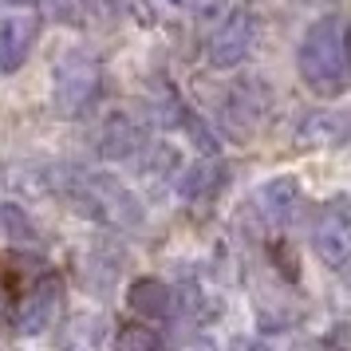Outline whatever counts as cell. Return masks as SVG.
I'll list each match as a JSON object with an SVG mask.
<instances>
[{
  "label": "cell",
  "mask_w": 351,
  "mask_h": 351,
  "mask_svg": "<svg viewBox=\"0 0 351 351\" xmlns=\"http://www.w3.org/2000/svg\"><path fill=\"white\" fill-rule=\"evenodd\" d=\"M296 71L316 95H343L351 87V64L339 16H319L316 24H308L296 48Z\"/></svg>",
  "instance_id": "obj_1"
},
{
  "label": "cell",
  "mask_w": 351,
  "mask_h": 351,
  "mask_svg": "<svg viewBox=\"0 0 351 351\" xmlns=\"http://www.w3.org/2000/svg\"><path fill=\"white\" fill-rule=\"evenodd\" d=\"M71 206L87 213L99 225H114V229H138L143 225V202L111 174H75L71 182L60 186Z\"/></svg>",
  "instance_id": "obj_2"
},
{
  "label": "cell",
  "mask_w": 351,
  "mask_h": 351,
  "mask_svg": "<svg viewBox=\"0 0 351 351\" xmlns=\"http://www.w3.org/2000/svg\"><path fill=\"white\" fill-rule=\"evenodd\" d=\"M95 91H99V60L87 48L64 51L56 60V71H51V107L64 119H75L91 107Z\"/></svg>",
  "instance_id": "obj_3"
},
{
  "label": "cell",
  "mask_w": 351,
  "mask_h": 351,
  "mask_svg": "<svg viewBox=\"0 0 351 351\" xmlns=\"http://www.w3.org/2000/svg\"><path fill=\"white\" fill-rule=\"evenodd\" d=\"M312 249L328 269H348L351 265V197L335 193L312 217Z\"/></svg>",
  "instance_id": "obj_4"
},
{
  "label": "cell",
  "mask_w": 351,
  "mask_h": 351,
  "mask_svg": "<svg viewBox=\"0 0 351 351\" xmlns=\"http://www.w3.org/2000/svg\"><path fill=\"white\" fill-rule=\"evenodd\" d=\"M253 40H256V16L249 8H233V12L217 24V32L209 36V44H206L209 67H217V71L241 67L249 60V51H253Z\"/></svg>",
  "instance_id": "obj_5"
},
{
  "label": "cell",
  "mask_w": 351,
  "mask_h": 351,
  "mask_svg": "<svg viewBox=\"0 0 351 351\" xmlns=\"http://www.w3.org/2000/svg\"><path fill=\"white\" fill-rule=\"evenodd\" d=\"M269 99L272 91L265 87V80H241L229 87V95L221 103V123L225 130L245 143L249 134H256V127L265 123V114H269Z\"/></svg>",
  "instance_id": "obj_6"
},
{
  "label": "cell",
  "mask_w": 351,
  "mask_h": 351,
  "mask_svg": "<svg viewBox=\"0 0 351 351\" xmlns=\"http://www.w3.org/2000/svg\"><path fill=\"white\" fill-rule=\"evenodd\" d=\"M60 308H64V280L60 276H40L16 308V328L24 335H44L56 324Z\"/></svg>",
  "instance_id": "obj_7"
},
{
  "label": "cell",
  "mask_w": 351,
  "mask_h": 351,
  "mask_svg": "<svg viewBox=\"0 0 351 351\" xmlns=\"http://www.w3.org/2000/svg\"><path fill=\"white\" fill-rule=\"evenodd\" d=\"M296 143L300 146H343L351 143V111H335V107H319L308 111L296 127Z\"/></svg>",
  "instance_id": "obj_8"
},
{
  "label": "cell",
  "mask_w": 351,
  "mask_h": 351,
  "mask_svg": "<svg viewBox=\"0 0 351 351\" xmlns=\"http://www.w3.org/2000/svg\"><path fill=\"white\" fill-rule=\"evenodd\" d=\"M256 206H261V213H265L272 225H292L296 213H300V206H304L300 182H296L292 174L269 178V182L256 190Z\"/></svg>",
  "instance_id": "obj_9"
},
{
  "label": "cell",
  "mask_w": 351,
  "mask_h": 351,
  "mask_svg": "<svg viewBox=\"0 0 351 351\" xmlns=\"http://www.w3.org/2000/svg\"><path fill=\"white\" fill-rule=\"evenodd\" d=\"M127 308L143 319H166L174 312V288L162 285L158 276H138L127 288Z\"/></svg>",
  "instance_id": "obj_10"
},
{
  "label": "cell",
  "mask_w": 351,
  "mask_h": 351,
  "mask_svg": "<svg viewBox=\"0 0 351 351\" xmlns=\"http://www.w3.org/2000/svg\"><path fill=\"white\" fill-rule=\"evenodd\" d=\"M36 44V20L32 16H16L0 24V75H12L24 67L28 51Z\"/></svg>",
  "instance_id": "obj_11"
},
{
  "label": "cell",
  "mask_w": 351,
  "mask_h": 351,
  "mask_svg": "<svg viewBox=\"0 0 351 351\" xmlns=\"http://www.w3.org/2000/svg\"><path fill=\"white\" fill-rule=\"evenodd\" d=\"M143 146H146V130L138 127L130 114H114L111 123L103 127V134H99V154L111 158V162L134 158Z\"/></svg>",
  "instance_id": "obj_12"
},
{
  "label": "cell",
  "mask_w": 351,
  "mask_h": 351,
  "mask_svg": "<svg viewBox=\"0 0 351 351\" xmlns=\"http://www.w3.org/2000/svg\"><path fill=\"white\" fill-rule=\"evenodd\" d=\"M225 178H229V170L221 162H213V158L190 162V170H182V178H178V197L182 202H202V197L221 190Z\"/></svg>",
  "instance_id": "obj_13"
},
{
  "label": "cell",
  "mask_w": 351,
  "mask_h": 351,
  "mask_svg": "<svg viewBox=\"0 0 351 351\" xmlns=\"http://www.w3.org/2000/svg\"><path fill=\"white\" fill-rule=\"evenodd\" d=\"M0 237H8L12 245H36L40 229L20 206H0Z\"/></svg>",
  "instance_id": "obj_14"
},
{
  "label": "cell",
  "mask_w": 351,
  "mask_h": 351,
  "mask_svg": "<svg viewBox=\"0 0 351 351\" xmlns=\"http://www.w3.org/2000/svg\"><path fill=\"white\" fill-rule=\"evenodd\" d=\"M178 123H182V130H186V138H190L202 154H217L221 150V138L213 134V127H209L206 119L197 111H190V107H182V114H178Z\"/></svg>",
  "instance_id": "obj_15"
},
{
  "label": "cell",
  "mask_w": 351,
  "mask_h": 351,
  "mask_svg": "<svg viewBox=\"0 0 351 351\" xmlns=\"http://www.w3.org/2000/svg\"><path fill=\"white\" fill-rule=\"evenodd\" d=\"M114 351H162V335L146 324H123L114 332Z\"/></svg>",
  "instance_id": "obj_16"
},
{
  "label": "cell",
  "mask_w": 351,
  "mask_h": 351,
  "mask_svg": "<svg viewBox=\"0 0 351 351\" xmlns=\"http://www.w3.org/2000/svg\"><path fill=\"white\" fill-rule=\"evenodd\" d=\"M174 166H178V150H174V146H166V143H158L150 154H146L143 174L146 178H162V174H170Z\"/></svg>",
  "instance_id": "obj_17"
},
{
  "label": "cell",
  "mask_w": 351,
  "mask_h": 351,
  "mask_svg": "<svg viewBox=\"0 0 351 351\" xmlns=\"http://www.w3.org/2000/svg\"><path fill=\"white\" fill-rule=\"evenodd\" d=\"M60 351H95V324L80 319V324L67 332V339H64V348Z\"/></svg>",
  "instance_id": "obj_18"
},
{
  "label": "cell",
  "mask_w": 351,
  "mask_h": 351,
  "mask_svg": "<svg viewBox=\"0 0 351 351\" xmlns=\"http://www.w3.org/2000/svg\"><path fill=\"white\" fill-rule=\"evenodd\" d=\"M51 16L60 24H75L80 20V0H51Z\"/></svg>",
  "instance_id": "obj_19"
},
{
  "label": "cell",
  "mask_w": 351,
  "mask_h": 351,
  "mask_svg": "<svg viewBox=\"0 0 351 351\" xmlns=\"http://www.w3.org/2000/svg\"><path fill=\"white\" fill-rule=\"evenodd\" d=\"M166 4L186 8V12H197V16H209V12H217V8H221V0H166Z\"/></svg>",
  "instance_id": "obj_20"
},
{
  "label": "cell",
  "mask_w": 351,
  "mask_h": 351,
  "mask_svg": "<svg viewBox=\"0 0 351 351\" xmlns=\"http://www.w3.org/2000/svg\"><path fill=\"white\" fill-rule=\"evenodd\" d=\"M229 351H265V348H261V343H253L249 335H237V339L229 343Z\"/></svg>",
  "instance_id": "obj_21"
},
{
  "label": "cell",
  "mask_w": 351,
  "mask_h": 351,
  "mask_svg": "<svg viewBox=\"0 0 351 351\" xmlns=\"http://www.w3.org/2000/svg\"><path fill=\"white\" fill-rule=\"evenodd\" d=\"M0 4H8V8H32V4H40V0H0Z\"/></svg>",
  "instance_id": "obj_22"
},
{
  "label": "cell",
  "mask_w": 351,
  "mask_h": 351,
  "mask_svg": "<svg viewBox=\"0 0 351 351\" xmlns=\"http://www.w3.org/2000/svg\"><path fill=\"white\" fill-rule=\"evenodd\" d=\"M343 48H348V64H351V24L343 28Z\"/></svg>",
  "instance_id": "obj_23"
},
{
  "label": "cell",
  "mask_w": 351,
  "mask_h": 351,
  "mask_svg": "<svg viewBox=\"0 0 351 351\" xmlns=\"http://www.w3.org/2000/svg\"><path fill=\"white\" fill-rule=\"evenodd\" d=\"M186 351H213L209 343H193V348H186Z\"/></svg>",
  "instance_id": "obj_24"
}]
</instances>
